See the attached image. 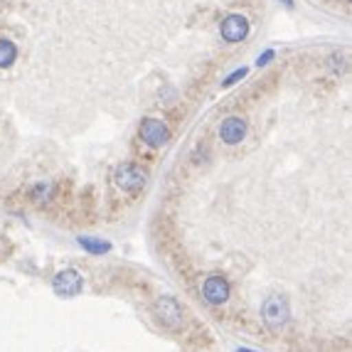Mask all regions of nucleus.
Wrapping results in <instances>:
<instances>
[{
  "label": "nucleus",
  "mask_w": 352,
  "mask_h": 352,
  "mask_svg": "<svg viewBox=\"0 0 352 352\" xmlns=\"http://www.w3.org/2000/svg\"><path fill=\"white\" fill-rule=\"evenodd\" d=\"M153 313L158 318V323L170 333H180L182 325H185V308L177 303V298L173 296H160L153 303Z\"/></svg>",
  "instance_id": "f257e3e1"
},
{
  "label": "nucleus",
  "mask_w": 352,
  "mask_h": 352,
  "mask_svg": "<svg viewBox=\"0 0 352 352\" xmlns=\"http://www.w3.org/2000/svg\"><path fill=\"white\" fill-rule=\"evenodd\" d=\"M291 311H288V300L283 296H269V298L261 303V320L271 333H281L286 328Z\"/></svg>",
  "instance_id": "f03ea898"
},
{
  "label": "nucleus",
  "mask_w": 352,
  "mask_h": 352,
  "mask_svg": "<svg viewBox=\"0 0 352 352\" xmlns=\"http://www.w3.org/2000/svg\"><path fill=\"white\" fill-rule=\"evenodd\" d=\"M113 182H116L118 190H124V192H129V195H135L146 188L148 173L143 170L141 165L124 163V165H118L116 173H113Z\"/></svg>",
  "instance_id": "7ed1b4c3"
},
{
  "label": "nucleus",
  "mask_w": 352,
  "mask_h": 352,
  "mask_svg": "<svg viewBox=\"0 0 352 352\" xmlns=\"http://www.w3.org/2000/svg\"><path fill=\"white\" fill-rule=\"evenodd\" d=\"M82 288H84V278L76 269L59 271L52 281V291L59 298H76V296L82 294Z\"/></svg>",
  "instance_id": "20e7f679"
},
{
  "label": "nucleus",
  "mask_w": 352,
  "mask_h": 352,
  "mask_svg": "<svg viewBox=\"0 0 352 352\" xmlns=\"http://www.w3.org/2000/svg\"><path fill=\"white\" fill-rule=\"evenodd\" d=\"M138 133H141V138L151 148H160L170 141V129H168V124L160 121V118H146V121L141 124V131H138Z\"/></svg>",
  "instance_id": "39448f33"
},
{
  "label": "nucleus",
  "mask_w": 352,
  "mask_h": 352,
  "mask_svg": "<svg viewBox=\"0 0 352 352\" xmlns=\"http://www.w3.org/2000/svg\"><path fill=\"white\" fill-rule=\"evenodd\" d=\"M219 32H222V40L227 42H241L247 40L249 35V20L244 18V15H239V12H232V15H227V18L219 23Z\"/></svg>",
  "instance_id": "423d86ee"
},
{
  "label": "nucleus",
  "mask_w": 352,
  "mask_h": 352,
  "mask_svg": "<svg viewBox=\"0 0 352 352\" xmlns=\"http://www.w3.org/2000/svg\"><path fill=\"white\" fill-rule=\"evenodd\" d=\"M229 294H232V286L224 276H207L205 283H202V296L210 305L227 303Z\"/></svg>",
  "instance_id": "0eeeda50"
},
{
  "label": "nucleus",
  "mask_w": 352,
  "mask_h": 352,
  "mask_svg": "<svg viewBox=\"0 0 352 352\" xmlns=\"http://www.w3.org/2000/svg\"><path fill=\"white\" fill-rule=\"evenodd\" d=\"M244 135H247V121L241 116H229L222 121L219 126V138H222L227 146H236V143L244 141Z\"/></svg>",
  "instance_id": "6e6552de"
},
{
  "label": "nucleus",
  "mask_w": 352,
  "mask_h": 352,
  "mask_svg": "<svg viewBox=\"0 0 352 352\" xmlns=\"http://www.w3.org/2000/svg\"><path fill=\"white\" fill-rule=\"evenodd\" d=\"M79 247L84 249L87 254H94V256H101V254L111 252V244L104 239H99V236H79Z\"/></svg>",
  "instance_id": "1a4fd4ad"
},
{
  "label": "nucleus",
  "mask_w": 352,
  "mask_h": 352,
  "mask_svg": "<svg viewBox=\"0 0 352 352\" xmlns=\"http://www.w3.org/2000/svg\"><path fill=\"white\" fill-rule=\"evenodd\" d=\"M18 59V47L8 37H0V69H8Z\"/></svg>",
  "instance_id": "9d476101"
},
{
  "label": "nucleus",
  "mask_w": 352,
  "mask_h": 352,
  "mask_svg": "<svg viewBox=\"0 0 352 352\" xmlns=\"http://www.w3.org/2000/svg\"><path fill=\"white\" fill-rule=\"evenodd\" d=\"M52 195H54L52 182H40V185H35V188H32L30 197H32L35 202H47V200H52Z\"/></svg>",
  "instance_id": "9b49d317"
},
{
  "label": "nucleus",
  "mask_w": 352,
  "mask_h": 352,
  "mask_svg": "<svg viewBox=\"0 0 352 352\" xmlns=\"http://www.w3.org/2000/svg\"><path fill=\"white\" fill-rule=\"evenodd\" d=\"M244 76H247V67H241V69H234V72H232V74H229L227 79L222 82V87H232V84H236L239 79H244Z\"/></svg>",
  "instance_id": "f8f14e48"
},
{
  "label": "nucleus",
  "mask_w": 352,
  "mask_h": 352,
  "mask_svg": "<svg viewBox=\"0 0 352 352\" xmlns=\"http://www.w3.org/2000/svg\"><path fill=\"white\" fill-rule=\"evenodd\" d=\"M274 57H276V52H274V50H266L264 54H258L256 57V67H266Z\"/></svg>",
  "instance_id": "ddd939ff"
},
{
  "label": "nucleus",
  "mask_w": 352,
  "mask_h": 352,
  "mask_svg": "<svg viewBox=\"0 0 352 352\" xmlns=\"http://www.w3.org/2000/svg\"><path fill=\"white\" fill-rule=\"evenodd\" d=\"M281 3H283L286 8H294V0H281Z\"/></svg>",
  "instance_id": "4468645a"
},
{
  "label": "nucleus",
  "mask_w": 352,
  "mask_h": 352,
  "mask_svg": "<svg viewBox=\"0 0 352 352\" xmlns=\"http://www.w3.org/2000/svg\"><path fill=\"white\" fill-rule=\"evenodd\" d=\"M236 352H256V350H249V347H236Z\"/></svg>",
  "instance_id": "2eb2a0df"
}]
</instances>
